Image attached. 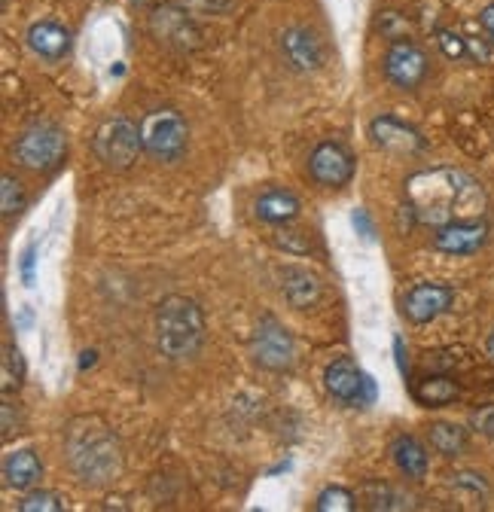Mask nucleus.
<instances>
[{"mask_svg":"<svg viewBox=\"0 0 494 512\" xmlns=\"http://www.w3.org/2000/svg\"><path fill=\"white\" fill-rule=\"evenodd\" d=\"M482 205V186L458 168H430L406 180V211L427 226L476 220Z\"/></svg>","mask_w":494,"mask_h":512,"instance_id":"f257e3e1","label":"nucleus"},{"mask_svg":"<svg viewBox=\"0 0 494 512\" xmlns=\"http://www.w3.org/2000/svg\"><path fill=\"white\" fill-rule=\"evenodd\" d=\"M65 452L74 476L89 488H104L122 473V448L116 433L101 418H77L68 427Z\"/></svg>","mask_w":494,"mask_h":512,"instance_id":"f03ea898","label":"nucleus"},{"mask_svg":"<svg viewBox=\"0 0 494 512\" xmlns=\"http://www.w3.org/2000/svg\"><path fill=\"white\" fill-rule=\"evenodd\" d=\"M156 342L168 360H190L205 342V314L187 296H168L156 311Z\"/></svg>","mask_w":494,"mask_h":512,"instance_id":"7ed1b4c3","label":"nucleus"},{"mask_svg":"<svg viewBox=\"0 0 494 512\" xmlns=\"http://www.w3.org/2000/svg\"><path fill=\"white\" fill-rule=\"evenodd\" d=\"M92 150H95V156L107 168L126 171V168H132L138 162V156L144 150L141 128L132 119H126V116H113L95 132Z\"/></svg>","mask_w":494,"mask_h":512,"instance_id":"20e7f679","label":"nucleus"},{"mask_svg":"<svg viewBox=\"0 0 494 512\" xmlns=\"http://www.w3.org/2000/svg\"><path fill=\"white\" fill-rule=\"evenodd\" d=\"M144 150L159 162H174L187 150L190 128L177 110H156L141 122Z\"/></svg>","mask_w":494,"mask_h":512,"instance_id":"39448f33","label":"nucleus"},{"mask_svg":"<svg viewBox=\"0 0 494 512\" xmlns=\"http://www.w3.org/2000/svg\"><path fill=\"white\" fill-rule=\"evenodd\" d=\"M16 159L25 165V168H34V171H52L61 165L68 153V141H65V132H61L58 125L52 122H37L31 128H25L22 138L16 141L13 147Z\"/></svg>","mask_w":494,"mask_h":512,"instance_id":"423d86ee","label":"nucleus"},{"mask_svg":"<svg viewBox=\"0 0 494 512\" xmlns=\"http://www.w3.org/2000/svg\"><path fill=\"white\" fill-rule=\"evenodd\" d=\"M150 34L162 46L174 52H196L205 43L202 28L196 25L193 13L183 10L180 4H162L150 13Z\"/></svg>","mask_w":494,"mask_h":512,"instance_id":"0eeeda50","label":"nucleus"},{"mask_svg":"<svg viewBox=\"0 0 494 512\" xmlns=\"http://www.w3.org/2000/svg\"><path fill=\"white\" fill-rule=\"evenodd\" d=\"M251 354L254 360L269 369V372H284L293 366L296 360V345H293V336L287 333L284 324H278L275 317H263L260 320V327L251 339Z\"/></svg>","mask_w":494,"mask_h":512,"instance_id":"6e6552de","label":"nucleus"},{"mask_svg":"<svg viewBox=\"0 0 494 512\" xmlns=\"http://www.w3.org/2000/svg\"><path fill=\"white\" fill-rule=\"evenodd\" d=\"M324 388L333 400L345 403V406H366L376 400V381L363 375L354 360L342 357L333 360L324 372Z\"/></svg>","mask_w":494,"mask_h":512,"instance_id":"1a4fd4ad","label":"nucleus"},{"mask_svg":"<svg viewBox=\"0 0 494 512\" xmlns=\"http://www.w3.org/2000/svg\"><path fill=\"white\" fill-rule=\"evenodd\" d=\"M281 55H284V61L290 64V68L299 71V74L321 71L324 61H327L321 37L312 28H305V25H293V28H287L281 34Z\"/></svg>","mask_w":494,"mask_h":512,"instance_id":"9d476101","label":"nucleus"},{"mask_svg":"<svg viewBox=\"0 0 494 512\" xmlns=\"http://www.w3.org/2000/svg\"><path fill=\"white\" fill-rule=\"evenodd\" d=\"M385 77L397 89H415L427 77V55L412 40H394L385 52Z\"/></svg>","mask_w":494,"mask_h":512,"instance_id":"9b49d317","label":"nucleus"},{"mask_svg":"<svg viewBox=\"0 0 494 512\" xmlns=\"http://www.w3.org/2000/svg\"><path fill=\"white\" fill-rule=\"evenodd\" d=\"M369 138H373L376 147L397 153V156H412L427 147V141L415 132V128L397 116H376L369 122Z\"/></svg>","mask_w":494,"mask_h":512,"instance_id":"f8f14e48","label":"nucleus"},{"mask_svg":"<svg viewBox=\"0 0 494 512\" xmlns=\"http://www.w3.org/2000/svg\"><path fill=\"white\" fill-rule=\"evenodd\" d=\"M308 171H312V177L321 186L339 189L354 177V159H351V153L345 147H339L333 141H324V144L315 147L312 159H308Z\"/></svg>","mask_w":494,"mask_h":512,"instance_id":"ddd939ff","label":"nucleus"},{"mask_svg":"<svg viewBox=\"0 0 494 512\" xmlns=\"http://www.w3.org/2000/svg\"><path fill=\"white\" fill-rule=\"evenodd\" d=\"M455 302V290L446 284H415L403 299V314L412 324H430L434 317L449 311Z\"/></svg>","mask_w":494,"mask_h":512,"instance_id":"4468645a","label":"nucleus"},{"mask_svg":"<svg viewBox=\"0 0 494 512\" xmlns=\"http://www.w3.org/2000/svg\"><path fill=\"white\" fill-rule=\"evenodd\" d=\"M485 238H488V226L476 217V220H455V223L440 226L434 235V244L443 253L467 256V253H476L485 244Z\"/></svg>","mask_w":494,"mask_h":512,"instance_id":"2eb2a0df","label":"nucleus"},{"mask_svg":"<svg viewBox=\"0 0 494 512\" xmlns=\"http://www.w3.org/2000/svg\"><path fill=\"white\" fill-rule=\"evenodd\" d=\"M25 40H28V49L46 61L65 58L71 49V31L58 22H34L25 34Z\"/></svg>","mask_w":494,"mask_h":512,"instance_id":"dca6fc26","label":"nucleus"},{"mask_svg":"<svg viewBox=\"0 0 494 512\" xmlns=\"http://www.w3.org/2000/svg\"><path fill=\"white\" fill-rule=\"evenodd\" d=\"M278 278H281V293H284V299L293 305V308H312V305H318V299H321V281L308 272V269H299V266H284L281 272H278Z\"/></svg>","mask_w":494,"mask_h":512,"instance_id":"f3484780","label":"nucleus"},{"mask_svg":"<svg viewBox=\"0 0 494 512\" xmlns=\"http://www.w3.org/2000/svg\"><path fill=\"white\" fill-rule=\"evenodd\" d=\"M412 397L418 406L424 409H443L449 403H455L461 397L458 381L446 372H434V375H424L421 381L412 384Z\"/></svg>","mask_w":494,"mask_h":512,"instance_id":"a211bd4d","label":"nucleus"},{"mask_svg":"<svg viewBox=\"0 0 494 512\" xmlns=\"http://www.w3.org/2000/svg\"><path fill=\"white\" fill-rule=\"evenodd\" d=\"M254 211H257V217L263 223L284 226V223L299 217V199L293 196V192H287V189H269V192H263V196L257 199Z\"/></svg>","mask_w":494,"mask_h":512,"instance_id":"6ab92c4d","label":"nucleus"},{"mask_svg":"<svg viewBox=\"0 0 494 512\" xmlns=\"http://www.w3.org/2000/svg\"><path fill=\"white\" fill-rule=\"evenodd\" d=\"M40 476H43V464H40V458L31 452V448H22V452L7 455V461H4V479H7L10 488H19V491L34 488L40 482Z\"/></svg>","mask_w":494,"mask_h":512,"instance_id":"aec40b11","label":"nucleus"},{"mask_svg":"<svg viewBox=\"0 0 494 512\" xmlns=\"http://www.w3.org/2000/svg\"><path fill=\"white\" fill-rule=\"evenodd\" d=\"M391 455H394V464L400 467V473H406L409 479H424L427 452L415 436H397L391 445Z\"/></svg>","mask_w":494,"mask_h":512,"instance_id":"412c9836","label":"nucleus"},{"mask_svg":"<svg viewBox=\"0 0 494 512\" xmlns=\"http://www.w3.org/2000/svg\"><path fill=\"white\" fill-rule=\"evenodd\" d=\"M427 439L446 458H458V455H464V448H467V430L458 427V424H449V421H440V424L430 427Z\"/></svg>","mask_w":494,"mask_h":512,"instance_id":"4be33fe9","label":"nucleus"},{"mask_svg":"<svg viewBox=\"0 0 494 512\" xmlns=\"http://www.w3.org/2000/svg\"><path fill=\"white\" fill-rule=\"evenodd\" d=\"M0 378H4V394L19 391V384L25 378V363H22L19 348L7 345V351H4V372H0Z\"/></svg>","mask_w":494,"mask_h":512,"instance_id":"5701e85b","label":"nucleus"},{"mask_svg":"<svg viewBox=\"0 0 494 512\" xmlns=\"http://www.w3.org/2000/svg\"><path fill=\"white\" fill-rule=\"evenodd\" d=\"M0 208H4V217H13L25 208V189L16 177L4 174V180H0Z\"/></svg>","mask_w":494,"mask_h":512,"instance_id":"b1692460","label":"nucleus"},{"mask_svg":"<svg viewBox=\"0 0 494 512\" xmlns=\"http://www.w3.org/2000/svg\"><path fill=\"white\" fill-rule=\"evenodd\" d=\"M22 512H61L65 509V497H58L55 491H31L22 503Z\"/></svg>","mask_w":494,"mask_h":512,"instance_id":"393cba45","label":"nucleus"},{"mask_svg":"<svg viewBox=\"0 0 494 512\" xmlns=\"http://www.w3.org/2000/svg\"><path fill=\"white\" fill-rule=\"evenodd\" d=\"M318 512H330V509H336V512H351L357 503H354V494L351 491H345V488H327V491H321V497H318Z\"/></svg>","mask_w":494,"mask_h":512,"instance_id":"a878e982","label":"nucleus"},{"mask_svg":"<svg viewBox=\"0 0 494 512\" xmlns=\"http://www.w3.org/2000/svg\"><path fill=\"white\" fill-rule=\"evenodd\" d=\"M177 4L193 16H223L235 7V0H177Z\"/></svg>","mask_w":494,"mask_h":512,"instance_id":"bb28decb","label":"nucleus"},{"mask_svg":"<svg viewBox=\"0 0 494 512\" xmlns=\"http://www.w3.org/2000/svg\"><path fill=\"white\" fill-rule=\"evenodd\" d=\"M437 43L443 49L446 58H464L467 55V37L455 34V31H440L437 34Z\"/></svg>","mask_w":494,"mask_h":512,"instance_id":"cd10ccee","label":"nucleus"},{"mask_svg":"<svg viewBox=\"0 0 494 512\" xmlns=\"http://www.w3.org/2000/svg\"><path fill=\"white\" fill-rule=\"evenodd\" d=\"M470 427H473L476 433H482V436L494 439V403L479 406V409L470 415Z\"/></svg>","mask_w":494,"mask_h":512,"instance_id":"c85d7f7f","label":"nucleus"},{"mask_svg":"<svg viewBox=\"0 0 494 512\" xmlns=\"http://www.w3.org/2000/svg\"><path fill=\"white\" fill-rule=\"evenodd\" d=\"M278 244L293 253H308V241H302V232H278Z\"/></svg>","mask_w":494,"mask_h":512,"instance_id":"c756f323","label":"nucleus"},{"mask_svg":"<svg viewBox=\"0 0 494 512\" xmlns=\"http://www.w3.org/2000/svg\"><path fill=\"white\" fill-rule=\"evenodd\" d=\"M34 256H37V244H31L22 253V281H25V287H34Z\"/></svg>","mask_w":494,"mask_h":512,"instance_id":"7c9ffc66","label":"nucleus"},{"mask_svg":"<svg viewBox=\"0 0 494 512\" xmlns=\"http://www.w3.org/2000/svg\"><path fill=\"white\" fill-rule=\"evenodd\" d=\"M452 479H455V485L473 488V491H479V494H485V491H488L485 479H482V476H476V473H458V476H452Z\"/></svg>","mask_w":494,"mask_h":512,"instance_id":"2f4dec72","label":"nucleus"},{"mask_svg":"<svg viewBox=\"0 0 494 512\" xmlns=\"http://www.w3.org/2000/svg\"><path fill=\"white\" fill-rule=\"evenodd\" d=\"M351 223H354V229L369 241L373 238V223H369V217H366V211H354V217H351Z\"/></svg>","mask_w":494,"mask_h":512,"instance_id":"473e14b6","label":"nucleus"},{"mask_svg":"<svg viewBox=\"0 0 494 512\" xmlns=\"http://www.w3.org/2000/svg\"><path fill=\"white\" fill-rule=\"evenodd\" d=\"M479 22H482V28H485V34H488V37H491V43H494V4L482 10V16H479Z\"/></svg>","mask_w":494,"mask_h":512,"instance_id":"72a5a7b5","label":"nucleus"},{"mask_svg":"<svg viewBox=\"0 0 494 512\" xmlns=\"http://www.w3.org/2000/svg\"><path fill=\"white\" fill-rule=\"evenodd\" d=\"M394 351H397V363H400V372H406V354H403V339H394Z\"/></svg>","mask_w":494,"mask_h":512,"instance_id":"f704fd0d","label":"nucleus"},{"mask_svg":"<svg viewBox=\"0 0 494 512\" xmlns=\"http://www.w3.org/2000/svg\"><path fill=\"white\" fill-rule=\"evenodd\" d=\"M92 363H95V351H86V354H83V369L92 366Z\"/></svg>","mask_w":494,"mask_h":512,"instance_id":"c9c22d12","label":"nucleus"},{"mask_svg":"<svg viewBox=\"0 0 494 512\" xmlns=\"http://www.w3.org/2000/svg\"><path fill=\"white\" fill-rule=\"evenodd\" d=\"M485 348H488V357H491V360H494V333H491V336H488V345H485Z\"/></svg>","mask_w":494,"mask_h":512,"instance_id":"e433bc0d","label":"nucleus"},{"mask_svg":"<svg viewBox=\"0 0 494 512\" xmlns=\"http://www.w3.org/2000/svg\"><path fill=\"white\" fill-rule=\"evenodd\" d=\"M132 4H150V0H132Z\"/></svg>","mask_w":494,"mask_h":512,"instance_id":"4c0bfd02","label":"nucleus"}]
</instances>
